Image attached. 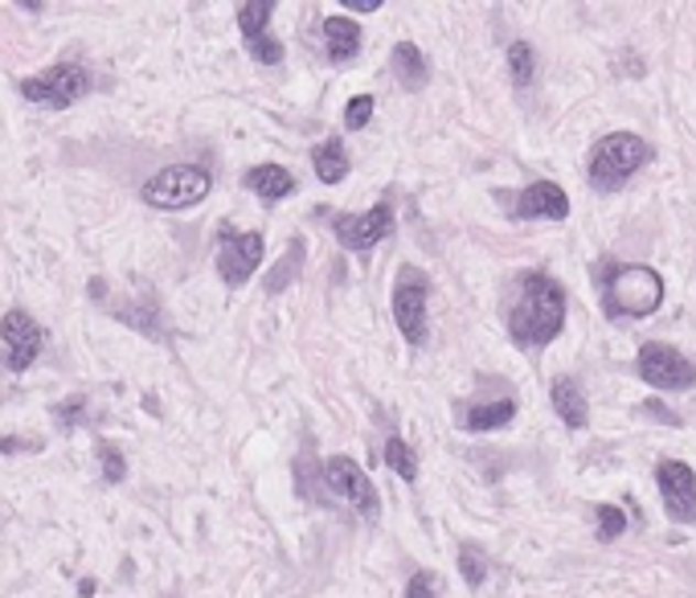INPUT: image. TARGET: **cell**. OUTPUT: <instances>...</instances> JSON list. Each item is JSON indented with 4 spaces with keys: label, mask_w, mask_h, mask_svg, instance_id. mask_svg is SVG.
<instances>
[{
    "label": "cell",
    "mask_w": 696,
    "mask_h": 598,
    "mask_svg": "<svg viewBox=\"0 0 696 598\" xmlns=\"http://www.w3.org/2000/svg\"><path fill=\"white\" fill-rule=\"evenodd\" d=\"M566 328V287L545 271L516 279V304L508 312V336L521 349H545Z\"/></svg>",
    "instance_id": "cell-1"
},
{
    "label": "cell",
    "mask_w": 696,
    "mask_h": 598,
    "mask_svg": "<svg viewBox=\"0 0 696 598\" xmlns=\"http://www.w3.org/2000/svg\"><path fill=\"white\" fill-rule=\"evenodd\" d=\"M664 304V279L652 267L610 263L602 271V307L615 320H643Z\"/></svg>",
    "instance_id": "cell-2"
},
{
    "label": "cell",
    "mask_w": 696,
    "mask_h": 598,
    "mask_svg": "<svg viewBox=\"0 0 696 598\" xmlns=\"http://www.w3.org/2000/svg\"><path fill=\"white\" fill-rule=\"evenodd\" d=\"M643 164H652V144L635 132H610L602 135L590 152V185L598 193L619 189L627 176H635Z\"/></svg>",
    "instance_id": "cell-3"
},
{
    "label": "cell",
    "mask_w": 696,
    "mask_h": 598,
    "mask_svg": "<svg viewBox=\"0 0 696 598\" xmlns=\"http://www.w3.org/2000/svg\"><path fill=\"white\" fill-rule=\"evenodd\" d=\"M319 471H324V492H328V500H340V504H348V509L357 512V517H365V521H378L381 517V497L378 488H373V480L365 476V467L357 464V459H348V455H333L328 464H319Z\"/></svg>",
    "instance_id": "cell-4"
},
{
    "label": "cell",
    "mask_w": 696,
    "mask_h": 598,
    "mask_svg": "<svg viewBox=\"0 0 696 598\" xmlns=\"http://www.w3.org/2000/svg\"><path fill=\"white\" fill-rule=\"evenodd\" d=\"M214 189V181L197 164H168L156 176H148V185L140 189L152 209H189V205L205 202Z\"/></svg>",
    "instance_id": "cell-5"
},
{
    "label": "cell",
    "mask_w": 696,
    "mask_h": 598,
    "mask_svg": "<svg viewBox=\"0 0 696 598\" xmlns=\"http://www.w3.org/2000/svg\"><path fill=\"white\" fill-rule=\"evenodd\" d=\"M87 90H90V74L87 66H78V62H58V66H50V70L21 78V95L30 102H37V107H50V111H66V107H74Z\"/></svg>",
    "instance_id": "cell-6"
},
{
    "label": "cell",
    "mask_w": 696,
    "mask_h": 598,
    "mask_svg": "<svg viewBox=\"0 0 696 598\" xmlns=\"http://www.w3.org/2000/svg\"><path fill=\"white\" fill-rule=\"evenodd\" d=\"M45 349V328L33 320L25 307H9L4 316H0V361L4 369H13V373H25V369L42 357Z\"/></svg>",
    "instance_id": "cell-7"
},
{
    "label": "cell",
    "mask_w": 696,
    "mask_h": 598,
    "mask_svg": "<svg viewBox=\"0 0 696 598\" xmlns=\"http://www.w3.org/2000/svg\"><path fill=\"white\" fill-rule=\"evenodd\" d=\"M635 369L652 390H664V394H672V390H696V361H688L681 349L660 345V340L639 349Z\"/></svg>",
    "instance_id": "cell-8"
},
{
    "label": "cell",
    "mask_w": 696,
    "mask_h": 598,
    "mask_svg": "<svg viewBox=\"0 0 696 598\" xmlns=\"http://www.w3.org/2000/svg\"><path fill=\"white\" fill-rule=\"evenodd\" d=\"M426 295H431L426 275L418 267H402L398 283H393V324L414 349L426 345Z\"/></svg>",
    "instance_id": "cell-9"
},
{
    "label": "cell",
    "mask_w": 696,
    "mask_h": 598,
    "mask_svg": "<svg viewBox=\"0 0 696 598\" xmlns=\"http://www.w3.org/2000/svg\"><path fill=\"white\" fill-rule=\"evenodd\" d=\"M267 242H262L259 230H247V233H233V230H221L218 233V275L226 287H242L250 283V275L262 267V254H267Z\"/></svg>",
    "instance_id": "cell-10"
},
{
    "label": "cell",
    "mask_w": 696,
    "mask_h": 598,
    "mask_svg": "<svg viewBox=\"0 0 696 598\" xmlns=\"http://www.w3.org/2000/svg\"><path fill=\"white\" fill-rule=\"evenodd\" d=\"M655 483L672 521L696 525V471L684 459H660L655 464Z\"/></svg>",
    "instance_id": "cell-11"
},
{
    "label": "cell",
    "mask_w": 696,
    "mask_h": 598,
    "mask_svg": "<svg viewBox=\"0 0 696 598\" xmlns=\"http://www.w3.org/2000/svg\"><path fill=\"white\" fill-rule=\"evenodd\" d=\"M336 230V242L352 254H365V250H373L381 238H390L393 233V205L390 202H378L369 214H340L333 221Z\"/></svg>",
    "instance_id": "cell-12"
},
{
    "label": "cell",
    "mask_w": 696,
    "mask_h": 598,
    "mask_svg": "<svg viewBox=\"0 0 696 598\" xmlns=\"http://www.w3.org/2000/svg\"><path fill=\"white\" fill-rule=\"evenodd\" d=\"M271 13H275V0H247V4H238V30L247 37V50L254 54V62H267V66L283 62V45L267 33Z\"/></svg>",
    "instance_id": "cell-13"
},
{
    "label": "cell",
    "mask_w": 696,
    "mask_h": 598,
    "mask_svg": "<svg viewBox=\"0 0 696 598\" xmlns=\"http://www.w3.org/2000/svg\"><path fill=\"white\" fill-rule=\"evenodd\" d=\"M512 218L521 221H566L569 218V197L562 185H553V181H533L529 189L512 202Z\"/></svg>",
    "instance_id": "cell-14"
},
{
    "label": "cell",
    "mask_w": 696,
    "mask_h": 598,
    "mask_svg": "<svg viewBox=\"0 0 696 598\" xmlns=\"http://www.w3.org/2000/svg\"><path fill=\"white\" fill-rule=\"evenodd\" d=\"M553 410H557V418L569 426V431H581V426L590 423V402H586V390H581V381L574 378H553Z\"/></svg>",
    "instance_id": "cell-15"
},
{
    "label": "cell",
    "mask_w": 696,
    "mask_h": 598,
    "mask_svg": "<svg viewBox=\"0 0 696 598\" xmlns=\"http://www.w3.org/2000/svg\"><path fill=\"white\" fill-rule=\"evenodd\" d=\"M259 202H267V205H275V202H283V197H291L295 193V176L283 168V164H254L247 173V181H242Z\"/></svg>",
    "instance_id": "cell-16"
},
{
    "label": "cell",
    "mask_w": 696,
    "mask_h": 598,
    "mask_svg": "<svg viewBox=\"0 0 696 598\" xmlns=\"http://www.w3.org/2000/svg\"><path fill=\"white\" fill-rule=\"evenodd\" d=\"M512 418H516V398L459 406V426H464V431H500V426H508Z\"/></svg>",
    "instance_id": "cell-17"
},
{
    "label": "cell",
    "mask_w": 696,
    "mask_h": 598,
    "mask_svg": "<svg viewBox=\"0 0 696 598\" xmlns=\"http://www.w3.org/2000/svg\"><path fill=\"white\" fill-rule=\"evenodd\" d=\"M361 21L352 17H328L324 21V45H328V58L333 62H348L357 50H361Z\"/></svg>",
    "instance_id": "cell-18"
},
{
    "label": "cell",
    "mask_w": 696,
    "mask_h": 598,
    "mask_svg": "<svg viewBox=\"0 0 696 598\" xmlns=\"http://www.w3.org/2000/svg\"><path fill=\"white\" fill-rule=\"evenodd\" d=\"M393 70H398V83L406 90L426 87V78H431V66H426V58H422V50L414 42L393 45Z\"/></svg>",
    "instance_id": "cell-19"
},
{
    "label": "cell",
    "mask_w": 696,
    "mask_h": 598,
    "mask_svg": "<svg viewBox=\"0 0 696 598\" xmlns=\"http://www.w3.org/2000/svg\"><path fill=\"white\" fill-rule=\"evenodd\" d=\"M312 168H316V176L324 181V185H340L348 176V152L340 140H324V144L312 152Z\"/></svg>",
    "instance_id": "cell-20"
},
{
    "label": "cell",
    "mask_w": 696,
    "mask_h": 598,
    "mask_svg": "<svg viewBox=\"0 0 696 598\" xmlns=\"http://www.w3.org/2000/svg\"><path fill=\"white\" fill-rule=\"evenodd\" d=\"M300 271H304V242H291L287 254H283V259H279L271 271H267V292H271V295L287 292Z\"/></svg>",
    "instance_id": "cell-21"
},
{
    "label": "cell",
    "mask_w": 696,
    "mask_h": 598,
    "mask_svg": "<svg viewBox=\"0 0 696 598\" xmlns=\"http://www.w3.org/2000/svg\"><path fill=\"white\" fill-rule=\"evenodd\" d=\"M295 492L304 500H312V504H333L328 492H324V471H319V464L312 455L295 459Z\"/></svg>",
    "instance_id": "cell-22"
},
{
    "label": "cell",
    "mask_w": 696,
    "mask_h": 598,
    "mask_svg": "<svg viewBox=\"0 0 696 598\" xmlns=\"http://www.w3.org/2000/svg\"><path fill=\"white\" fill-rule=\"evenodd\" d=\"M385 464H390L406 483L418 480V455H414V447H410L406 438H398V435L385 438Z\"/></svg>",
    "instance_id": "cell-23"
},
{
    "label": "cell",
    "mask_w": 696,
    "mask_h": 598,
    "mask_svg": "<svg viewBox=\"0 0 696 598\" xmlns=\"http://www.w3.org/2000/svg\"><path fill=\"white\" fill-rule=\"evenodd\" d=\"M508 70H512V83L516 87H529L533 74H537V54L529 42H512L508 45Z\"/></svg>",
    "instance_id": "cell-24"
},
{
    "label": "cell",
    "mask_w": 696,
    "mask_h": 598,
    "mask_svg": "<svg viewBox=\"0 0 696 598\" xmlns=\"http://www.w3.org/2000/svg\"><path fill=\"white\" fill-rule=\"evenodd\" d=\"M459 569H464L471 590H479V586L488 583V557L479 554V545H464V550H459Z\"/></svg>",
    "instance_id": "cell-25"
},
{
    "label": "cell",
    "mask_w": 696,
    "mask_h": 598,
    "mask_svg": "<svg viewBox=\"0 0 696 598\" xmlns=\"http://www.w3.org/2000/svg\"><path fill=\"white\" fill-rule=\"evenodd\" d=\"M598 517V541H615L627 533V512L615 509V504H602V509H595Z\"/></svg>",
    "instance_id": "cell-26"
},
{
    "label": "cell",
    "mask_w": 696,
    "mask_h": 598,
    "mask_svg": "<svg viewBox=\"0 0 696 598\" xmlns=\"http://www.w3.org/2000/svg\"><path fill=\"white\" fill-rule=\"evenodd\" d=\"M369 116H373V95H352L345 107V128L348 132H361Z\"/></svg>",
    "instance_id": "cell-27"
},
{
    "label": "cell",
    "mask_w": 696,
    "mask_h": 598,
    "mask_svg": "<svg viewBox=\"0 0 696 598\" xmlns=\"http://www.w3.org/2000/svg\"><path fill=\"white\" fill-rule=\"evenodd\" d=\"M99 459H102V480H107V483H119L123 476H128V459L119 455L116 443H102Z\"/></svg>",
    "instance_id": "cell-28"
},
{
    "label": "cell",
    "mask_w": 696,
    "mask_h": 598,
    "mask_svg": "<svg viewBox=\"0 0 696 598\" xmlns=\"http://www.w3.org/2000/svg\"><path fill=\"white\" fill-rule=\"evenodd\" d=\"M83 410H87V398H83V394L70 398V402H58V406H54V423H58L62 431H70V426H78Z\"/></svg>",
    "instance_id": "cell-29"
},
{
    "label": "cell",
    "mask_w": 696,
    "mask_h": 598,
    "mask_svg": "<svg viewBox=\"0 0 696 598\" xmlns=\"http://www.w3.org/2000/svg\"><path fill=\"white\" fill-rule=\"evenodd\" d=\"M406 598H435V583H431V574H426V569H418V574L410 578Z\"/></svg>",
    "instance_id": "cell-30"
},
{
    "label": "cell",
    "mask_w": 696,
    "mask_h": 598,
    "mask_svg": "<svg viewBox=\"0 0 696 598\" xmlns=\"http://www.w3.org/2000/svg\"><path fill=\"white\" fill-rule=\"evenodd\" d=\"M643 414H652V418H660V423H667V426H681V418H676V414H667L660 402H648V406H643Z\"/></svg>",
    "instance_id": "cell-31"
},
{
    "label": "cell",
    "mask_w": 696,
    "mask_h": 598,
    "mask_svg": "<svg viewBox=\"0 0 696 598\" xmlns=\"http://www.w3.org/2000/svg\"><path fill=\"white\" fill-rule=\"evenodd\" d=\"M25 447H37V443H25V438H0V452H25Z\"/></svg>",
    "instance_id": "cell-32"
},
{
    "label": "cell",
    "mask_w": 696,
    "mask_h": 598,
    "mask_svg": "<svg viewBox=\"0 0 696 598\" xmlns=\"http://www.w3.org/2000/svg\"><path fill=\"white\" fill-rule=\"evenodd\" d=\"M348 9H357V13H378L381 0H345Z\"/></svg>",
    "instance_id": "cell-33"
}]
</instances>
